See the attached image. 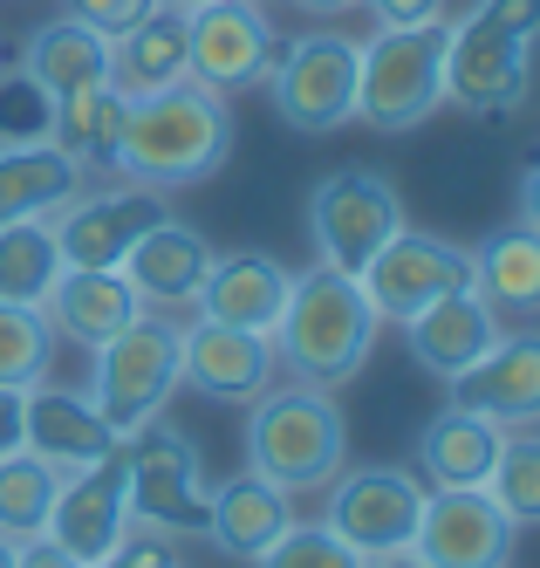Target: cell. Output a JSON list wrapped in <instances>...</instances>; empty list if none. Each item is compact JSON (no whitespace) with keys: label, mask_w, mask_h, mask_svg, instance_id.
Wrapping results in <instances>:
<instances>
[{"label":"cell","mask_w":540,"mask_h":568,"mask_svg":"<svg viewBox=\"0 0 540 568\" xmlns=\"http://www.w3.org/2000/svg\"><path fill=\"white\" fill-rule=\"evenodd\" d=\"M233 138H240L233 103L185 75L172 90L131 97L110 172L123 185H144V192H185V185H205V179L226 172Z\"/></svg>","instance_id":"cell-1"},{"label":"cell","mask_w":540,"mask_h":568,"mask_svg":"<svg viewBox=\"0 0 540 568\" xmlns=\"http://www.w3.org/2000/svg\"><path fill=\"white\" fill-rule=\"evenodd\" d=\"M377 308H369L363 281L356 274H336V267H308L287 281V302H281V322H274V356H281V377L295 384H322V390H343L369 349H377Z\"/></svg>","instance_id":"cell-2"},{"label":"cell","mask_w":540,"mask_h":568,"mask_svg":"<svg viewBox=\"0 0 540 568\" xmlns=\"http://www.w3.org/2000/svg\"><path fill=\"white\" fill-rule=\"evenodd\" d=\"M343 466H349V418L336 390L287 377L246 404V473L287 486V494H322Z\"/></svg>","instance_id":"cell-3"},{"label":"cell","mask_w":540,"mask_h":568,"mask_svg":"<svg viewBox=\"0 0 540 568\" xmlns=\"http://www.w3.org/2000/svg\"><path fill=\"white\" fill-rule=\"evenodd\" d=\"M445 34L451 21L377 28L356 55V124L404 138L445 103Z\"/></svg>","instance_id":"cell-4"},{"label":"cell","mask_w":540,"mask_h":568,"mask_svg":"<svg viewBox=\"0 0 540 568\" xmlns=\"http://www.w3.org/2000/svg\"><path fill=\"white\" fill-rule=\"evenodd\" d=\"M90 363H96L90 371V404L116 438L164 418V404L179 397V315L144 308L131 329L110 336Z\"/></svg>","instance_id":"cell-5"},{"label":"cell","mask_w":540,"mask_h":568,"mask_svg":"<svg viewBox=\"0 0 540 568\" xmlns=\"http://www.w3.org/2000/svg\"><path fill=\"white\" fill-rule=\"evenodd\" d=\"M356 55H363V42L343 28H308L295 42H281V55L267 69L274 116L302 138H328V131L356 124Z\"/></svg>","instance_id":"cell-6"},{"label":"cell","mask_w":540,"mask_h":568,"mask_svg":"<svg viewBox=\"0 0 540 568\" xmlns=\"http://www.w3.org/2000/svg\"><path fill=\"white\" fill-rule=\"evenodd\" d=\"M123 453V494H131V520H151L164 535H205L213 514V479L198 466V445L179 425H137L116 438Z\"/></svg>","instance_id":"cell-7"},{"label":"cell","mask_w":540,"mask_h":568,"mask_svg":"<svg viewBox=\"0 0 540 568\" xmlns=\"http://www.w3.org/2000/svg\"><path fill=\"white\" fill-rule=\"evenodd\" d=\"M425 494H431L425 473H410V466H343L322 486V527L343 535L363 561L410 555Z\"/></svg>","instance_id":"cell-8"},{"label":"cell","mask_w":540,"mask_h":568,"mask_svg":"<svg viewBox=\"0 0 540 568\" xmlns=\"http://www.w3.org/2000/svg\"><path fill=\"white\" fill-rule=\"evenodd\" d=\"M397 226H404V199H397V185L384 172H369V165H336L308 192L315 261L336 267V274H363Z\"/></svg>","instance_id":"cell-9"},{"label":"cell","mask_w":540,"mask_h":568,"mask_svg":"<svg viewBox=\"0 0 540 568\" xmlns=\"http://www.w3.org/2000/svg\"><path fill=\"white\" fill-rule=\"evenodd\" d=\"M356 281H363L369 308H377V322H410L418 308H431L445 295H472V247L404 220Z\"/></svg>","instance_id":"cell-10"},{"label":"cell","mask_w":540,"mask_h":568,"mask_svg":"<svg viewBox=\"0 0 540 568\" xmlns=\"http://www.w3.org/2000/svg\"><path fill=\"white\" fill-rule=\"evenodd\" d=\"M533 97V49L486 28L479 14L451 21L445 34V103H466L472 116H513Z\"/></svg>","instance_id":"cell-11"},{"label":"cell","mask_w":540,"mask_h":568,"mask_svg":"<svg viewBox=\"0 0 540 568\" xmlns=\"http://www.w3.org/2000/svg\"><path fill=\"white\" fill-rule=\"evenodd\" d=\"M513 541H520V527L492 507L486 486H431L410 555L425 568H507Z\"/></svg>","instance_id":"cell-12"},{"label":"cell","mask_w":540,"mask_h":568,"mask_svg":"<svg viewBox=\"0 0 540 568\" xmlns=\"http://www.w3.org/2000/svg\"><path fill=\"white\" fill-rule=\"evenodd\" d=\"M185 28H192V83L220 90V97L261 90L281 55V34L267 28L261 0H213V8L185 14Z\"/></svg>","instance_id":"cell-13"},{"label":"cell","mask_w":540,"mask_h":568,"mask_svg":"<svg viewBox=\"0 0 540 568\" xmlns=\"http://www.w3.org/2000/svg\"><path fill=\"white\" fill-rule=\"evenodd\" d=\"M164 213H172L164 192H144V185H82L49 226H55V247H62L69 267H123V254L137 247V233H151Z\"/></svg>","instance_id":"cell-14"},{"label":"cell","mask_w":540,"mask_h":568,"mask_svg":"<svg viewBox=\"0 0 540 568\" xmlns=\"http://www.w3.org/2000/svg\"><path fill=\"white\" fill-rule=\"evenodd\" d=\"M179 384H192L213 404H254L267 384H281L274 336L192 315V322H179Z\"/></svg>","instance_id":"cell-15"},{"label":"cell","mask_w":540,"mask_h":568,"mask_svg":"<svg viewBox=\"0 0 540 568\" xmlns=\"http://www.w3.org/2000/svg\"><path fill=\"white\" fill-rule=\"evenodd\" d=\"M445 404H459V412H479L492 425H540V329H500L472 371H459L445 384Z\"/></svg>","instance_id":"cell-16"},{"label":"cell","mask_w":540,"mask_h":568,"mask_svg":"<svg viewBox=\"0 0 540 568\" xmlns=\"http://www.w3.org/2000/svg\"><path fill=\"white\" fill-rule=\"evenodd\" d=\"M131 527V494H123V453H103L96 466L82 473H62V494H55V514H49V541L69 548L82 568H96L116 535Z\"/></svg>","instance_id":"cell-17"},{"label":"cell","mask_w":540,"mask_h":568,"mask_svg":"<svg viewBox=\"0 0 540 568\" xmlns=\"http://www.w3.org/2000/svg\"><path fill=\"white\" fill-rule=\"evenodd\" d=\"M205 267H213V247L205 233L164 213L151 233H137V247L123 254V281L137 288L144 308H164V315H185L205 288Z\"/></svg>","instance_id":"cell-18"},{"label":"cell","mask_w":540,"mask_h":568,"mask_svg":"<svg viewBox=\"0 0 540 568\" xmlns=\"http://www.w3.org/2000/svg\"><path fill=\"white\" fill-rule=\"evenodd\" d=\"M21 445L34 459H49L55 473H82L103 453H116V432L96 418L90 390H62V384H34L21 397Z\"/></svg>","instance_id":"cell-19"},{"label":"cell","mask_w":540,"mask_h":568,"mask_svg":"<svg viewBox=\"0 0 540 568\" xmlns=\"http://www.w3.org/2000/svg\"><path fill=\"white\" fill-rule=\"evenodd\" d=\"M41 315H49V329L62 343H75V349L96 356L110 336H123L144 315V302H137L131 281H123V267H62V281L49 288Z\"/></svg>","instance_id":"cell-20"},{"label":"cell","mask_w":540,"mask_h":568,"mask_svg":"<svg viewBox=\"0 0 540 568\" xmlns=\"http://www.w3.org/2000/svg\"><path fill=\"white\" fill-rule=\"evenodd\" d=\"M287 527H295V494L261 473L213 479V514H205V541L233 561H261Z\"/></svg>","instance_id":"cell-21"},{"label":"cell","mask_w":540,"mask_h":568,"mask_svg":"<svg viewBox=\"0 0 540 568\" xmlns=\"http://www.w3.org/2000/svg\"><path fill=\"white\" fill-rule=\"evenodd\" d=\"M500 329L507 322L492 315L479 295H445V302H431V308H418L404 322V343H410V363H418V371L451 384L459 371H472V363L500 343Z\"/></svg>","instance_id":"cell-22"},{"label":"cell","mask_w":540,"mask_h":568,"mask_svg":"<svg viewBox=\"0 0 540 568\" xmlns=\"http://www.w3.org/2000/svg\"><path fill=\"white\" fill-rule=\"evenodd\" d=\"M287 281H295V267H281L274 254H213L192 315L226 322V329H261V336H267L274 322H281Z\"/></svg>","instance_id":"cell-23"},{"label":"cell","mask_w":540,"mask_h":568,"mask_svg":"<svg viewBox=\"0 0 540 568\" xmlns=\"http://www.w3.org/2000/svg\"><path fill=\"white\" fill-rule=\"evenodd\" d=\"M192 75V28L179 8H157L137 14L123 34H110V83L123 97H151V90H172Z\"/></svg>","instance_id":"cell-24"},{"label":"cell","mask_w":540,"mask_h":568,"mask_svg":"<svg viewBox=\"0 0 540 568\" xmlns=\"http://www.w3.org/2000/svg\"><path fill=\"white\" fill-rule=\"evenodd\" d=\"M82 185H90V172H82L55 138L0 151V226L8 220H55Z\"/></svg>","instance_id":"cell-25"},{"label":"cell","mask_w":540,"mask_h":568,"mask_svg":"<svg viewBox=\"0 0 540 568\" xmlns=\"http://www.w3.org/2000/svg\"><path fill=\"white\" fill-rule=\"evenodd\" d=\"M21 69L55 103L75 97V90H96V83H110V34H96L90 21H75V14H55V21H41L28 34Z\"/></svg>","instance_id":"cell-26"},{"label":"cell","mask_w":540,"mask_h":568,"mask_svg":"<svg viewBox=\"0 0 540 568\" xmlns=\"http://www.w3.org/2000/svg\"><path fill=\"white\" fill-rule=\"evenodd\" d=\"M472 295L500 322H533L540 315V233L533 226H500L472 247Z\"/></svg>","instance_id":"cell-27"},{"label":"cell","mask_w":540,"mask_h":568,"mask_svg":"<svg viewBox=\"0 0 540 568\" xmlns=\"http://www.w3.org/2000/svg\"><path fill=\"white\" fill-rule=\"evenodd\" d=\"M500 438H507V425L445 404V412L425 425V438H418V473H425V486H486L492 459H500Z\"/></svg>","instance_id":"cell-28"},{"label":"cell","mask_w":540,"mask_h":568,"mask_svg":"<svg viewBox=\"0 0 540 568\" xmlns=\"http://www.w3.org/2000/svg\"><path fill=\"white\" fill-rule=\"evenodd\" d=\"M123 110H131V97H123L116 83H96V90H75L55 103V144L75 158L82 172H96L116 158V138H123Z\"/></svg>","instance_id":"cell-29"},{"label":"cell","mask_w":540,"mask_h":568,"mask_svg":"<svg viewBox=\"0 0 540 568\" xmlns=\"http://www.w3.org/2000/svg\"><path fill=\"white\" fill-rule=\"evenodd\" d=\"M62 247H55V226L49 220H8L0 226V302H21L41 308L49 288L62 281Z\"/></svg>","instance_id":"cell-30"},{"label":"cell","mask_w":540,"mask_h":568,"mask_svg":"<svg viewBox=\"0 0 540 568\" xmlns=\"http://www.w3.org/2000/svg\"><path fill=\"white\" fill-rule=\"evenodd\" d=\"M55 494H62V473H55L49 459H34L28 445L0 453V535H8V541H34V535H49Z\"/></svg>","instance_id":"cell-31"},{"label":"cell","mask_w":540,"mask_h":568,"mask_svg":"<svg viewBox=\"0 0 540 568\" xmlns=\"http://www.w3.org/2000/svg\"><path fill=\"white\" fill-rule=\"evenodd\" d=\"M486 494L513 527H540V425H513L500 438V459L486 473Z\"/></svg>","instance_id":"cell-32"},{"label":"cell","mask_w":540,"mask_h":568,"mask_svg":"<svg viewBox=\"0 0 540 568\" xmlns=\"http://www.w3.org/2000/svg\"><path fill=\"white\" fill-rule=\"evenodd\" d=\"M55 371V329L41 308L0 302V390H34Z\"/></svg>","instance_id":"cell-33"},{"label":"cell","mask_w":540,"mask_h":568,"mask_svg":"<svg viewBox=\"0 0 540 568\" xmlns=\"http://www.w3.org/2000/svg\"><path fill=\"white\" fill-rule=\"evenodd\" d=\"M49 131H55V97L41 90L21 62H14V69H0V151L41 144Z\"/></svg>","instance_id":"cell-34"},{"label":"cell","mask_w":540,"mask_h":568,"mask_svg":"<svg viewBox=\"0 0 540 568\" xmlns=\"http://www.w3.org/2000/svg\"><path fill=\"white\" fill-rule=\"evenodd\" d=\"M254 568H369V561H363L343 535H328L322 520H295Z\"/></svg>","instance_id":"cell-35"},{"label":"cell","mask_w":540,"mask_h":568,"mask_svg":"<svg viewBox=\"0 0 540 568\" xmlns=\"http://www.w3.org/2000/svg\"><path fill=\"white\" fill-rule=\"evenodd\" d=\"M103 568H185L179 561V535H164V527H151V520H131L116 535V548L103 555Z\"/></svg>","instance_id":"cell-36"},{"label":"cell","mask_w":540,"mask_h":568,"mask_svg":"<svg viewBox=\"0 0 540 568\" xmlns=\"http://www.w3.org/2000/svg\"><path fill=\"white\" fill-rule=\"evenodd\" d=\"M486 28H500V34H513V42H540V0H479L472 8Z\"/></svg>","instance_id":"cell-37"},{"label":"cell","mask_w":540,"mask_h":568,"mask_svg":"<svg viewBox=\"0 0 540 568\" xmlns=\"http://www.w3.org/2000/svg\"><path fill=\"white\" fill-rule=\"evenodd\" d=\"M157 0H62V14H75V21H90L96 34H123L137 14H151Z\"/></svg>","instance_id":"cell-38"},{"label":"cell","mask_w":540,"mask_h":568,"mask_svg":"<svg viewBox=\"0 0 540 568\" xmlns=\"http://www.w3.org/2000/svg\"><path fill=\"white\" fill-rule=\"evenodd\" d=\"M377 28H418V21H445V0H363Z\"/></svg>","instance_id":"cell-39"},{"label":"cell","mask_w":540,"mask_h":568,"mask_svg":"<svg viewBox=\"0 0 540 568\" xmlns=\"http://www.w3.org/2000/svg\"><path fill=\"white\" fill-rule=\"evenodd\" d=\"M14 568H82L69 548H55L49 535H34V541H21V555H14Z\"/></svg>","instance_id":"cell-40"},{"label":"cell","mask_w":540,"mask_h":568,"mask_svg":"<svg viewBox=\"0 0 540 568\" xmlns=\"http://www.w3.org/2000/svg\"><path fill=\"white\" fill-rule=\"evenodd\" d=\"M21 397L28 390H0V453H14V445H21Z\"/></svg>","instance_id":"cell-41"},{"label":"cell","mask_w":540,"mask_h":568,"mask_svg":"<svg viewBox=\"0 0 540 568\" xmlns=\"http://www.w3.org/2000/svg\"><path fill=\"white\" fill-rule=\"evenodd\" d=\"M520 226L540 233V165H527V179H520Z\"/></svg>","instance_id":"cell-42"},{"label":"cell","mask_w":540,"mask_h":568,"mask_svg":"<svg viewBox=\"0 0 540 568\" xmlns=\"http://www.w3.org/2000/svg\"><path fill=\"white\" fill-rule=\"evenodd\" d=\"M302 14H322V21H336V14H349V8H363V0H295Z\"/></svg>","instance_id":"cell-43"},{"label":"cell","mask_w":540,"mask_h":568,"mask_svg":"<svg viewBox=\"0 0 540 568\" xmlns=\"http://www.w3.org/2000/svg\"><path fill=\"white\" fill-rule=\"evenodd\" d=\"M369 568H425L418 555H384V561H369Z\"/></svg>","instance_id":"cell-44"},{"label":"cell","mask_w":540,"mask_h":568,"mask_svg":"<svg viewBox=\"0 0 540 568\" xmlns=\"http://www.w3.org/2000/svg\"><path fill=\"white\" fill-rule=\"evenodd\" d=\"M14 555H21V541H8V535H0V568H14Z\"/></svg>","instance_id":"cell-45"},{"label":"cell","mask_w":540,"mask_h":568,"mask_svg":"<svg viewBox=\"0 0 540 568\" xmlns=\"http://www.w3.org/2000/svg\"><path fill=\"white\" fill-rule=\"evenodd\" d=\"M164 8H179V14H198V8H213V0H164Z\"/></svg>","instance_id":"cell-46"},{"label":"cell","mask_w":540,"mask_h":568,"mask_svg":"<svg viewBox=\"0 0 540 568\" xmlns=\"http://www.w3.org/2000/svg\"><path fill=\"white\" fill-rule=\"evenodd\" d=\"M96 568H103V561H96Z\"/></svg>","instance_id":"cell-47"}]
</instances>
